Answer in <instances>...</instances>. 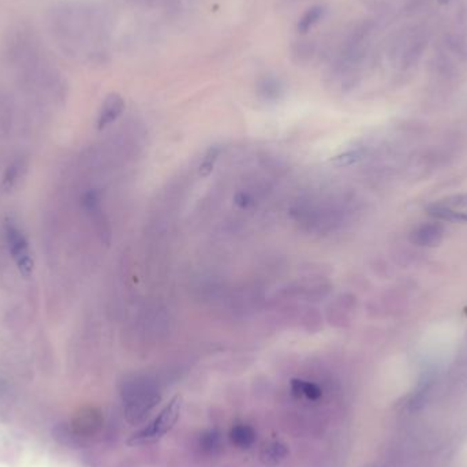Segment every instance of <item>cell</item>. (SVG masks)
Returning a JSON list of instances; mask_svg holds the SVG:
<instances>
[{
  "instance_id": "cell-1",
  "label": "cell",
  "mask_w": 467,
  "mask_h": 467,
  "mask_svg": "<svg viewBox=\"0 0 467 467\" xmlns=\"http://www.w3.org/2000/svg\"><path fill=\"white\" fill-rule=\"evenodd\" d=\"M59 33L71 46H101L106 37L104 18L85 3H71L59 11Z\"/></svg>"
},
{
  "instance_id": "cell-2",
  "label": "cell",
  "mask_w": 467,
  "mask_h": 467,
  "mask_svg": "<svg viewBox=\"0 0 467 467\" xmlns=\"http://www.w3.org/2000/svg\"><path fill=\"white\" fill-rule=\"evenodd\" d=\"M428 39L419 29H410L401 34L391 48V58L396 59L402 67L416 65L426 48Z\"/></svg>"
},
{
  "instance_id": "cell-3",
  "label": "cell",
  "mask_w": 467,
  "mask_h": 467,
  "mask_svg": "<svg viewBox=\"0 0 467 467\" xmlns=\"http://www.w3.org/2000/svg\"><path fill=\"white\" fill-rule=\"evenodd\" d=\"M6 241L9 246L10 256L14 260L19 274L25 277H29L33 272V258L28 240L24 232L19 230L13 220H9L4 227Z\"/></svg>"
},
{
  "instance_id": "cell-4",
  "label": "cell",
  "mask_w": 467,
  "mask_h": 467,
  "mask_svg": "<svg viewBox=\"0 0 467 467\" xmlns=\"http://www.w3.org/2000/svg\"><path fill=\"white\" fill-rule=\"evenodd\" d=\"M426 212L437 222L467 223V193L453 194L426 207Z\"/></svg>"
},
{
  "instance_id": "cell-5",
  "label": "cell",
  "mask_w": 467,
  "mask_h": 467,
  "mask_svg": "<svg viewBox=\"0 0 467 467\" xmlns=\"http://www.w3.org/2000/svg\"><path fill=\"white\" fill-rule=\"evenodd\" d=\"M178 414H179V403H178V398H174L161 410L160 414L156 419L131 437L130 444H141V443L153 441L161 436L165 435L177 422Z\"/></svg>"
},
{
  "instance_id": "cell-6",
  "label": "cell",
  "mask_w": 467,
  "mask_h": 467,
  "mask_svg": "<svg viewBox=\"0 0 467 467\" xmlns=\"http://www.w3.org/2000/svg\"><path fill=\"white\" fill-rule=\"evenodd\" d=\"M446 234V228L440 222L422 223L410 232V242L421 247H435L440 245Z\"/></svg>"
},
{
  "instance_id": "cell-7",
  "label": "cell",
  "mask_w": 467,
  "mask_h": 467,
  "mask_svg": "<svg viewBox=\"0 0 467 467\" xmlns=\"http://www.w3.org/2000/svg\"><path fill=\"white\" fill-rule=\"evenodd\" d=\"M125 110V101L118 93H111L106 97L103 106L100 108L98 118H97V128L106 129L113 123Z\"/></svg>"
},
{
  "instance_id": "cell-8",
  "label": "cell",
  "mask_w": 467,
  "mask_h": 467,
  "mask_svg": "<svg viewBox=\"0 0 467 467\" xmlns=\"http://www.w3.org/2000/svg\"><path fill=\"white\" fill-rule=\"evenodd\" d=\"M100 417L98 414H95L89 410H86L83 414H80L77 419L73 421V429L77 435L80 436L81 438L85 436L92 435L95 433L98 426H100Z\"/></svg>"
},
{
  "instance_id": "cell-9",
  "label": "cell",
  "mask_w": 467,
  "mask_h": 467,
  "mask_svg": "<svg viewBox=\"0 0 467 467\" xmlns=\"http://www.w3.org/2000/svg\"><path fill=\"white\" fill-rule=\"evenodd\" d=\"M327 13V7L325 6H313L307 10L304 16L299 18L297 29L299 33H307L312 31L320 21H322L324 16Z\"/></svg>"
},
{
  "instance_id": "cell-10",
  "label": "cell",
  "mask_w": 467,
  "mask_h": 467,
  "mask_svg": "<svg viewBox=\"0 0 467 467\" xmlns=\"http://www.w3.org/2000/svg\"><path fill=\"white\" fill-rule=\"evenodd\" d=\"M258 93L265 100H276L283 93V83L272 76L264 77L258 82Z\"/></svg>"
},
{
  "instance_id": "cell-11",
  "label": "cell",
  "mask_w": 467,
  "mask_h": 467,
  "mask_svg": "<svg viewBox=\"0 0 467 467\" xmlns=\"http://www.w3.org/2000/svg\"><path fill=\"white\" fill-rule=\"evenodd\" d=\"M231 441L240 448H249L256 441V432L249 425H237L231 429Z\"/></svg>"
},
{
  "instance_id": "cell-12",
  "label": "cell",
  "mask_w": 467,
  "mask_h": 467,
  "mask_svg": "<svg viewBox=\"0 0 467 467\" xmlns=\"http://www.w3.org/2000/svg\"><path fill=\"white\" fill-rule=\"evenodd\" d=\"M220 153H222V149H220V146L217 145L210 146V149L205 152L202 160L200 163V167H198V173L201 177H208L213 171L215 164L219 159Z\"/></svg>"
},
{
  "instance_id": "cell-13",
  "label": "cell",
  "mask_w": 467,
  "mask_h": 467,
  "mask_svg": "<svg viewBox=\"0 0 467 467\" xmlns=\"http://www.w3.org/2000/svg\"><path fill=\"white\" fill-rule=\"evenodd\" d=\"M291 387H292V392L295 395H304V396H307L312 401H316V399L322 398V389L317 387L316 384H313V383H307L304 380H294Z\"/></svg>"
},
{
  "instance_id": "cell-14",
  "label": "cell",
  "mask_w": 467,
  "mask_h": 467,
  "mask_svg": "<svg viewBox=\"0 0 467 467\" xmlns=\"http://www.w3.org/2000/svg\"><path fill=\"white\" fill-rule=\"evenodd\" d=\"M362 155H364V152L361 149H351V150L343 152V153H340L338 156L332 158L331 163H334L338 167H346V165H351V164H354L356 161L361 160L362 159Z\"/></svg>"
},
{
  "instance_id": "cell-15",
  "label": "cell",
  "mask_w": 467,
  "mask_h": 467,
  "mask_svg": "<svg viewBox=\"0 0 467 467\" xmlns=\"http://www.w3.org/2000/svg\"><path fill=\"white\" fill-rule=\"evenodd\" d=\"M19 168H21V165H19V163L16 161V163L11 164V165L6 170L4 177H3V189H4V190H10V189L14 186V183L16 182V178L19 175Z\"/></svg>"
},
{
  "instance_id": "cell-16",
  "label": "cell",
  "mask_w": 467,
  "mask_h": 467,
  "mask_svg": "<svg viewBox=\"0 0 467 467\" xmlns=\"http://www.w3.org/2000/svg\"><path fill=\"white\" fill-rule=\"evenodd\" d=\"M284 453H286V450L283 448V447H280V446H277V444H272V446H270V447H267L265 450H264V458L270 462L271 459H274V462L277 461V458H283L284 456Z\"/></svg>"
},
{
  "instance_id": "cell-17",
  "label": "cell",
  "mask_w": 467,
  "mask_h": 467,
  "mask_svg": "<svg viewBox=\"0 0 467 467\" xmlns=\"http://www.w3.org/2000/svg\"><path fill=\"white\" fill-rule=\"evenodd\" d=\"M137 6H155L158 3H167L168 0H130Z\"/></svg>"
},
{
  "instance_id": "cell-18",
  "label": "cell",
  "mask_w": 467,
  "mask_h": 467,
  "mask_svg": "<svg viewBox=\"0 0 467 467\" xmlns=\"http://www.w3.org/2000/svg\"><path fill=\"white\" fill-rule=\"evenodd\" d=\"M440 1H448V0H440Z\"/></svg>"
}]
</instances>
